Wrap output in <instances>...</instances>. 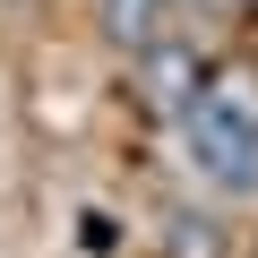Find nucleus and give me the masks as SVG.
Listing matches in <instances>:
<instances>
[{
  "mask_svg": "<svg viewBox=\"0 0 258 258\" xmlns=\"http://www.w3.org/2000/svg\"><path fill=\"white\" fill-rule=\"evenodd\" d=\"M249 9H258V0H249Z\"/></svg>",
  "mask_w": 258,
  "mask_h": 258,
  "instance_id": "6",
  "label": "nucleus"
},
{
  "mask_svg": "<svg viewBox=\"0 0 258 258\" xmlns=\"http://www.w3.org/2000/svg\"><path fill=\"white\" fill-rule=\"evenodd\" d=\"M138 86H147V103H155V112L189 120V103H198L207 69H198V52H189V43H147V52H138Z\"/></svg>",
  "mask_w": 258,
  "mask_h": 258,
  "instance_id": "2",
  "label": "nucleus"
},
{
  "mask_svg": "<svg viewBox=\"0 0 258 258\" xmlns=\"http://www.w3.org/2000/svg\"><path fill=\"white\" fill-rule=\"evenodd\" d=\"M147 18H155V0H103V35H112V43H129V52H147V43H155V26H147Z\"/></svg>",
  "mask_w": 258,
  "mask_h": 258,
  "instance_id": "4",
  "label": "nucleus"
},
{
  "mask_svg": "<svg viewBox=\"0 0 258 258\" xmlns=\"http://www.w3.org/2000/svg\"><path fill=\"white\" fill-rule=\"evenodd\" d=\"M198 103H207V112H215L224 129H241V138H258V69H249V60H224V69H207Z\"/></svg>",
  "mask_w": 258,
  "mask_h": 258,
  "instance_id": "3",
  "label": "nucleus"
},
{
  "mask_svg": "<svg viewBox=\"0 0 258 258\" xmlns=\"http://www.w3.org/2000/svg\"><path fill=\"white\" fill-rule=\"evenodd\" d=\"M181 138H189V164L215 181V189H258V138H241V129H224L207 103H189L181 120Z\"/></svg>",
  "mask_w": 258,
  "mask_h": 258,
  "instance_id": "1",
  "label": "nucleus"
},
{
  "mask_svg": "<svg viewBox=\"0 0 258 258\" xmlns=\"http://www.w3.org/2000/svg\"><path fill=\"white\" fill-rule=\"evenodd\" d=\"M215 249H224V232L207 215H172V258H215Z\"/></svg>",
  "mask_w": 258,
  "mask_h": 258,
  "instance_id": "5",
  "label": "nucleus"
}]
</instances>
